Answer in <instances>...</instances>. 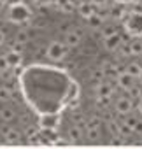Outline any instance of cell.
I'll list each match as a JSON object with an SVG mask.
<instances>
[{
	"label": "cell",
	"mask_w": 142,
	"mask_h": 149,
	"mask_svg": "<svg viewBox=\"0 0 142 149\" xmlns=\"http://www.w3.org/2000/svg\"><path fill=\"white\" fill-rule=\"evenodd\" d=\"M32 18V11L26 4L23 2H18V4H13L9 6V11H7V19L14 25H23V23H28Z\"/></svg>",
	"instance_id": "1"
},
{
	"label": "cell",
	"mask_w": 142,
	"mask_h": 149,
	"mask_svg": "<svg viewBox=\"0 0 142 149\" xmlns=\"http://www.w3.org/2000/svg\"><path fill=\"white\" fill-rule=\"evenodd\" d=\"M125 28L132 37L142 35V13H128L125 16Z\"/></svg>",
	"instance_id": "2"
},
{
	"label": "cell",
	"mask_w": 142,
	"mask_h": 149,
	"mask_svg": "<svg viewBox=\"0 0 142 149\" xmlns=\"http://www.w3.org/2000/svg\"><path fill=\"white\" fill-rule=\"evenodd\" d=\"M46 53H47V58H49V60H53V61H61V60L67 56L68 47H67V44L54 40V42H51V44L47 46Z\"/></svg>",
	"instance_id": "3"
},
{
	"label": "cell",
	"mask_w": 142,
	"mask_h": 149,
	"mask_svg": "<svg viewBox=\"0 0 142 149\" xmlns=\"http://www.w3.org/2000/svg\"><path fill=\"white\" fill-rule=\"evenodd\" d=\"M123 42H125V37L119 32H116V33H112V35L104 39V46H105L107 51H118L123 46Z\"/></svg>",
	"instance_id": "4"
},
{
	"label": "cell",
	"mask_w": 142,
	"mask_h": 149,
	"mask_svg": "<svg viewBox=\"0 0 142 149\" xmlns=\"http://www.w3.org/2000/svg\"><path fill=\"white\" fill-rule=\"evenodd\" d=\"M114 107H116V111H118L119 114L128 116V114L132 112V109H133V102H132V98H128V97H121V98L116 100Z\"/></svg>",
	"instance_id": "5"
},
{
	"label": "cell",
	"mask_w": 142,
	"mask_h": 149,
	"mask_svg": "<svg viewBox=\"0 0 142 149\" xmlns=\"http://www.w3.org/2000/svg\"><path fill=\"white\" fill-rule=\"evenodd\" d=\"M95 91H97L98 98H102V97H112V93H114V86H112V83H109V81H98Z\"/></svg>",
	"instance_id": "6"
},
{
	"label": "cell",
	"mask_w": 142,
	"mask_h": 149,
	"mask_svg": "<svg viewBox=\"0 0 142 149\" xmlns=\"http://www.w3.org/2000/svg\"><path fill=\"white\" fill-rule=\"evenodd\" d=\"M116 79H118V86L123 88V90H126V91H130L135 86V79L130 76V74H126V72H121Z\"/></svg>",
	"instance_id": "7"
},
{
	"label": "cell",
	"mask_w": 142,
	"mask_h": 149,
	"mask_svg": "<svg viewBox=\"0 0 142 149\" xmlns=\"http://www.w3.org/2000/svg\"><path fill=\"white\" fill-rule=\"evenodd\" d=\"M6 60H7V63H9V67H11V68H18V67L21 65L23 56H21V53H19V51L11 49V51L6 54Z\"/></svg>",
	"instance_id": "8"
},
{
	"label": "cell",
	"mask_w": 142,
	"mask_h": 149,
	"mask_svg": "<svg viewBox=\"0 0 142 149\" xmlns=\"http://www.w3.org/2000/svg\"><path fill=\"white\" fill-rule=\"evenodd\" d=\"M79 42H81V32L79 30H72L65 35L67 47H76V46H79Z\"/></svg>",
	"instance_id": "9"
},
{
	"label": "cell",
	"mask_w": 142,
	"mask_h": 149,
	"mask_svg": "<svg viewBox=\"0 0 142 149\" xmlns=\"http://www.w3.org/2000/svg\"><path fill=\"white\" fill-rule=\"evenodd\" d=\"M2 135H4V140H6L7 144H16V142H19V133H18L16 130L9 128V126H6V128L2 130Z\"/></svg>",
	"instance_id": "10"
},
{
	"label": "cell",
	"mask_w": 142,
	"mask_h": 149,
	"mask_svg": "<svg viewBox=\"0 0 142 149\" xmlns=\"http://www.w3.org/2000/svg\"><path fill=\"white\" fill-rule=\"evenodd\" d=\"M79 13H81V16H84V18L88 19V18H91V16L97 13V7H95L91 2H81V4H79Z\"/></svg>",
	"instance_id": "11"
},
{
	"label": "cell",
	"mask_w": 142,
	"mask_h": 149,
	"mask_svg": "<svg viewBox=\"0 0 142 149\" xmlns=\"http://www.w3.org/2000/svg\"><path fill=\"white\" fill-rule=\"evenodd\" d=\"M125 72L130 74L133 79H139V77H140V74H142V65H140V63H130V65L126 67Z\"/></svg>",
	"instance_id": "12"
},
{
	"label": "cell",
	"mask_w": 142,
	"mask_h": 149,
	"mask_svg": "<svg viewBox=\"0 0 142 149\" xmlns=\"http://www.w3.org/2000/svg\"><path fill=\"white\" fill-rule=\"evenodd\" d=\"M14 116H16V112H14L11 107H2V109H0V119L6 121V123L13 121V119H14Z\"/></svg>",
	"instance_id": "13"
},
{
	"label": "cell",
	"mask_w": 142,
	"mask_h": 149,
	"mask_svg": "<svg viewBox=\"0 0 142 149\" xmlns=\"http://www.w3.org/2000/svg\"><path fill=\"white\" fill-rule=\"evenodd\" d=\"M102 70H104V76H119L121 74V70L116 67V65H112V63H104V67H102Z\"/></svg>",
	"instance_id": "14"
},
{
	"label": "cell",
	"mask_w": 142,
	"mask_h": 149,
	"mask_svg": "<svg viewBox=\"0 0 142 149\" xmlns=\"http://www.w3.org/2000/svg\"><path fill=\"white\" fill-rule=\"evenodd\" d=\"M68 137H70V142H81V139H83V130H81V126L70 128Z\"/></svg>",
	"instance_id": "15"
},
{
	"label": "cell",
	"mask_w": 142,
	"mask_h": 149,
	"mask_svg": "<svg viewBox=\"0 0 142 149\" xmlns=\"http://www.w3.org/2000/svg\"><path fill=\"white\" fill-rule=\"evenodd\" d=\"M128 46H130V54H142V40L135 39Z\"/></svg>",
	"instance_id": "16"
},
{
	"label": "cell",
	"mask_w": 142,
	"mask_h": 149,
	"mask_svg": "<svg viewBox=\"0 0 142 149\" xmlns=\"http://www.w3.org/2000/svg\"><path fill=\"white\" fill-rule=\"evenodd\" d=\"M88 21H90V25H91V26H100V25L104 23V18H102L98 13H95L91 18H88Z\"/></svg>",
	"instance_id": "17"
},
{
	"label": "cell",
	"mask_w": 142,
	"mask_h": 149,
	"mask_svg": "<svg viewBox=\"0 0 142 149\" xmlns=\"http://www.w3.org/2000/svg\"><path fill=\"white\" fill-rule=\"evenodd\" d=\"M26 42H28V33H26L25 30L18 32V35H16V44H21V46H25Z\"/></svg>",
	"instance_id": "18"
},
{
	"label": "cell",
	"mask_w": 142,
	"mask_h": 149,
	"mask_svg": "<svg viewBox=\"0 0 142 149\" xmlns=\"http://www.w3.org/2000/svg\"><path fill=\"white\" fill-rule=\"evenodd\" d=\"M9 68H11V67H9V63H7L6 56H0V74H6Z\"/></svg>",
	"instance_id": "19"
},
{
	"label": "cell",
	"mask_w": 142,
	"mask_h": 149,
	"mask_svg": "<svg viewBox=\"0 0 142 149\" xmlns=\"http://www.w3.org/2000/svg\"><path fill=\"white\" fill-rule=\"evenodd\" d=\"M13 95H11V90L9 88H0V98H4V100H7V98H11Z\"/></svg>",
	"instance_id": "20"
},
{
	"label": "cell",
	"mask_w": 142,
	"mask_h": 149,
	"mask_svg": "<svg viewBox=\"0 0 142 149\" xmlns=\"http://www.w3.org/2000/svg\"><path fill=\"white\" fill-rule=\"evenodd\" d=\"M107 2H109V0H91V4H93L97 9H100V7H105V6H107Z\"/></svg>",
	"instance_id": "21"
},
{
	"label": "cell",
	"mask_w": 142,
	"mask_h": 149,
	"mask_svg": "<svg viewBox=\"0 0 142 149\" xmlns=\"http://www.w3.org/2000/svg\"><path fill=\"white\" fill-rule=\"evenodd\" d=\"M112 33H116V28L111 25V26L104 28V33H102V35H104V39H105V37H109V35H112Z\"/></svg>",
	"instance_id": "22"
},
{
	"label": "cell",
	"mask_w": 142,
	"mask_h": 149,
	"mask_svg": "<svg viewBox=\"0 0 142 149\" xmlns=\"http://www.w3.org/2000/svg\"><path fill=\"white\" fill-rule=\"evenodd\" d=\"M102 77H105V76H104V70H102V68H98V70H95V72H93V79L100 81Z\"/></svg>",
	"instance_id": "23"
},
{
	"label": "cell",
	"mask_w": 142,
	"mask_h": 149,
	"mask_svg": "<svg viewBox=\"0 0 142 149\" xmlns=\"http://www.w3.org/2000/svg\"><path fill=\"white\" fill-rule=\"evenodd\" d=\"M133 132H142V121H139V119H137V123H135V128H133Z\"/></svg>",
	"instance_id": "24"
},
{
	"label": "cell",
	"mask_w": 142,
	"mask_h": 149,
	"mask_svg": "<svg viewBox=\"0 0 142 149\" xmlns=\"http://www.w3.org/2000/svg\"><path fill=\"white\" fill-rule=\"evenodd\" d=\"M116 2H119V4H130V2H133V0H116Z\"/></svg>",
	"instance_id": "25"
},
{
	"label": "cell",
	"mask_w": 142,
	"mask_h": 149,
	"mask_svg": "<svg viewBox=\"0 0 142 149\" xmlns=\"http://www.w3.org/2000/svg\"><path fill=\"white\" fill-rule=\"evenodd\" d=\"M137 109H139V112H140V114H142V100H140V102H139V105H137Z\"/></svg>",
	"instance_id": "26"
},
{
	"label": "cell",
	"mask_w": 142,
	"mask_h": 149,
	"mask_svg": "<svg viewBox=\"0 0 142 149\" xmlns=\"http://www.w3.org/2000/svg\"><path fill=\"white\" fill-rule=\"evenodd\" d=\"M2 44H4V33L0 32V46H2Z\"/></svg>",
	"instance_id": "27"
},
{
	"label": "cell",
	"mask_w": 142,
	"mask_h": 149,
	"mask_svg": "<svg viewBox=\"0 0 142 149\" xmlns=\"http://www.w3.org/2000/svg\"><path fill=\"white\" fill-rule=\"evenodd\" d=\"M2 4H4V2H2V0H0V7H2Z\"/></svg>",
	"instance_id": "28"
},
{
	"label": "cell",
	"mask_w": 142,
	"mask_h": 149,
	"mask_svg": "<svg viewBox=\"0 0 142 149\" xmlns=\"http://www.w3.org/2000/svg\"><path fill=\"white\" fill-rule=\"evenodd\" d=\"M139 79H140V81H142V74H140V77H139Z\"/></svg>",
	"instance_id": "29"
}]
</instances>
